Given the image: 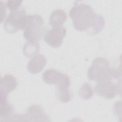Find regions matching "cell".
Returning <instances> with one entry per match:
<instances>
[{
    "label": "cell",
    "mask_w": 122,
    "mask_h": 122,
    "mask_svg": "<svg viewBox=\"0 0 122 122\" xmlns=\"http://www.w3.org/2000/svg\"><path fill=\"white\" fill-rule=\"evenodd\" d=\"M70 16L75 29L80 31H86L89 33L97 14L89 5L76 2L70 11Z\"/></svg>",
    "instance_id": "1"
},
{
    "label": "cell",
    "mask_w": 122,
    "mask_h": 122,
    "mask_svg": "<svg viewBox=\"0 0 122 122\" xmlns=\"http://www.w3.org/2000/svg\"><path fill=\"white\" fill-rule=\"evenodd\" d=\"M23 30L25 40L34 41H40L45 32L43 19L38 14L27 15Z\"/></svg>",
    "instance_id": "2"
},
{
    "label": "cell",
    "mask_w": 122,
    "mask_h": 122,
    "mask_svg": "<svg viewBox=\"0 0 122 122\" xmlns=\"http://www.w3.org/2000/svg\"><path fill=\"white\" fill-rule=\"evenodd\" d=\"M112 69L109 61L106 59L98 57L95 59L88 70V77L90 80L98 81L110 78Z\"/></svg>",
    "instance_id": "3"
},
{
    "label": "cell",
    "mask_w": 122,
    "mask_h": 122,
    "mask_svg": "<svg viewBox=\"0 0 122 122\" xmlns=\"http://www.w3.org/2000/svg\"><path fill=\"white\" fill-rule=\"evenodd\" d=\"M26 16V11L22 7L11 10L3 24L5 31L9 33H13L19 30H23Z\"/></svg>",
    "instance_id": "4"
},
{
    "label": "cell",
    "mask_w": 122,
    "mask_h": 122,
    "mask_svg": "<svg viewBox=\"0 0 122 122\" xmlns=\"http://www.w3.org/2000/svg\"><path fill=\"white\" fill-rule=\"evenodd\" d=\"M112 79L108 78L98 81L94 88L96 93L105 99H111L115 97L121 91V85L119 86L121 83H115Z\"/></svg>",
    "instance_id": "5"
},
{
    "label": "cell",
    "mask_w": 122,
    "mask_h": 122,
    "mask_svg": "<svg viewBox=\"0 0 122 122\" xmlns=\"http://www.w3.org/2000/svg\"><path fill=\"white\" fill-rule=\"evenodd\" d=\"M66 34V30L62 26L53 27L44 33L43 39L50 46L58 48L62 44Z\"/></svg>",
    "instance_id": "6"
},
{
    "label": "cell",
    "mask_w": 122,
    "mask_h": 122,
    "mask_svg": "<svg viewBox=\"0 0 122 122\" xmlns=\"http://www.w3.org/2000/svg\"><path fill=\"white\" fill-rule=\"evenodd\" d=\"M44 81L49 84H54L56 86L65 82L70 80L65 74L61 73L54 69L46 70L42 75Z\"/></svg>",
    "instance_id": "7"
},
{
    "label": "cell",
    "mask_w": 122,
    "mask_h": 122,
    "mask_svg": "<svg viewBox=\"0 0 122 122\" xmlns=\"http://www.w3.org/2000/svg\"><path fill=\"white\" fill-rule=\"evenodd\" d=\"M16 79L11 74H6L0 80V95L7 96L17 86Z\"/></svg>",
    "instance_id": "8"
},
{
    "label": "cell",
    "mask_w": 122,
    "mask_h": 122,
    "mask_svg": "<svg viewBox=\"0 0 122 122\" xmlns=\"http://www.w3.org/2000/svg\"><path fill=\"white\" fill-rule=\"evenodd\" d=\"M47 63V60L44 56L39 54L33 57L29 61L27 69L31 74H37L41 72Z\"/></svg>",
    "instance_id": "9"
},
{
    "label": "cell",
    "mask_w": 122,
    "mask_h": 122,
    "mask_svg": "<svg viewBox=\"0 0 122 122\" xmlns=\"http://www.w3.org/2000/svg\"><path fill=\"white\" fill-rule=\"evenodd\" d=\"M65 11L61 9L54 10L51 13L49 18V24L52 27L61 26L67 19Z\"/></svg>",
    "instance_id": "10"
},
{
    "label": "cell",
    "mask_w": 122,
    "mask_h": 122,
    "mask_svg": "<svg viewBox=\"0 0 122 122\" xmlns=\"http://www.w3.org/2000/svg\"><path fill=\"white\" fill-rule=\"evenodd\" d=\"M13 107L9 103L7 96H0V118L10 117L13 112Z\"/></svg>",
    "instance_id": "11"
},
{
    "label": "cell",
    "mask_w": 122,
    "mask_h": 122,
    "mask_svg": "<svg viewBox=\"0 0 122 122\" xmlns=\"http://www.w3.org/2000/svg\"><path fill=\"white\" fill-rule=\"evenodd\" d=\"M56 95L58 100L62 103L68 102L71 99V94L69 87H57Z\"/></svg>",
    "instance_id": "12"
},
{
    "label": "cell",
    "mask_w": 122,
    "mask_h": 122,
    "mask_svg": "<svg viewBox=\"0 0 122 122\" xmlns=\"http://www.w3.org/2000/svg\"><path fill=\"white\" fill-rule=\"evenodd\" d=\"M27 113L30 118H48L46 113L42 108L37 105L30 106L28 110Z\"/></svg>",
    "instance_id": "13"
},
{
    "label": "cell",
    "mask_w": 122,
    "mask_h": 122,
    "mask_svg": "<svg viewBox=\"0 0 122 122\" xmlns=\"http://www.w3.org/2000/svg\"><path fill=\"white\" fill-rule=\"evenodd\" d=\"M39 44L37 41H28L24 46V54L30 58L36 54L39 51Z\"/></svg>",
    "instance_id": "14"
},
{
    "label": "cell",
    "mask_w": 122,
    "mask_h": 122,
    "mask_svg": "<svg viewBox=\"0 0 122 122\" xmlns=\"http://www.w3.org/2000/svg\"><path fill=\"white\" fill-rule=\"evenodd\" d=\"M79 96L83 100H89L93 95V91L88 83H83L79 90Z\"/></svg>",
    "instance_id": "15"
},
{
    "label": "cell",
    "mask_w": 122,
    "mask_h": 122,
    "mask_svg": "<svg viewBox=\"0 0 122 122\" xmlns=\"http://www.w3.org/2000/svg\"><path fill=\"white\" fill-rule=\"evenodd\" d=\"M21 3V0H10L7 1L6 3L5 4L6 7L11 11L20 8Z\"/></svg>",
    "instance_id": "16"
},
{
    "label": "cell",
    "mask_w": 122,
    "mask_h": 122,
    "mask_svg": "<svg viewBox=\"0 0 122 122\" xmlns=\"http://www.w3.org/2000/svg\"><path fill=\"white\" fill-rule=\"evenodd\" d=\"M1 4H0V7H1V22H2L3 20H4L5 16H6V4H3L2 1H0Z\"/></svg>",
    "instance_id": "17"
}]
</instances>
